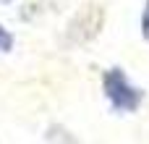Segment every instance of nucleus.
Segmentation results:
<instances>
[{
  "label": "nucleus",
  "instance_id": "f257e3e1",
  "mask_svg": "<svg viewBox=\"0 0 149 144\" xmlns=\"http://www.w3.org/2000/svg\"><path fill=\"white\" fill-rule=\"evenodd\" d=\"M102 89H105L107 102L118 113H134L141 105V100H144V92L136 89L128 81V76L123 73V68H107L102 73Z\"/></svg>",
  "mask_w": 149,
  "mask_h": 144
},
{
  "label": "nucleus",
  "instance_id": "f03ea898",
  "mask_svg": "<svg viewBox=\"0 0 149 144\" xmlns=\"http://www.w3.org/2000/svg\"><path fill=\"white\" fill-rule=\"evenodd\" d=\"M10 50H13V34L5 26H0V55L3 52H10Z\"/></svg>",
  "mask_w": 149,
  "mask_h": 144
},
{
  "label": "nucleus",
  "instance_id": "7ed1b4c3",
  "mask_svg": "<svg viewBox=\"0 0 149 144\" xmlns=\"http://www.w3.org/2000/svg\"><path fill=\"white\" fill-rule=\"evenodd\" d=\"M141 34H144V39L149 42V0L144 3V13H141Z\"/></svg>",
  "mask_w": 149,
  "mask_h": 144
}]
</instances>
